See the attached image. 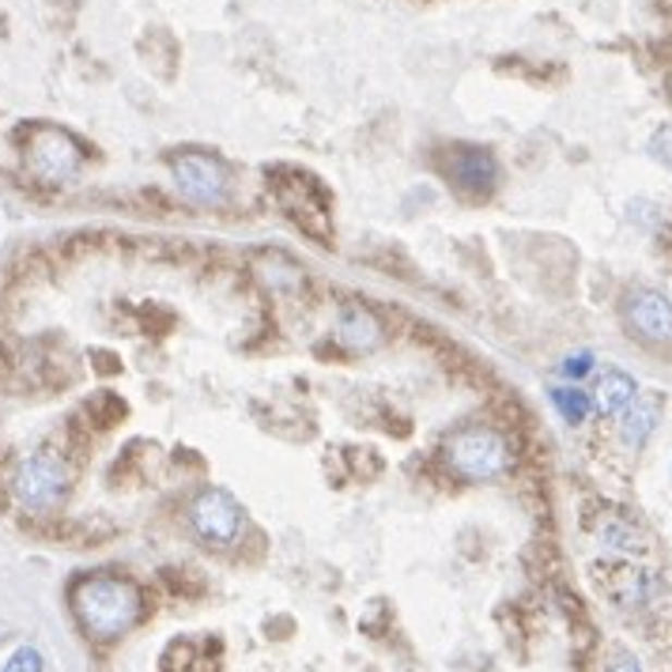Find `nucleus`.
I'll list each match as a JSON object with an SVG mask.
<instances>
[{"instance_id":"4","label":"nucleus","mask_w":672,"mask_h":672,"mask_svg":"<svg viewBox=\"0 0 672 672\" xmlns=\"http://www.w3.org/2000/svg\"><path fill=\"white\" fill-rule=\"evenodd\" d=\"M170 170H174L178 190H182V197L190 205H200V208L223 205L227 170L216 156H208V151H182V156L170 159Z\"/></svg>"},{"instance_id":"1","label":"nucleus","mask_w":672,"mask_h":672,"mask_svg":"<svg viewBox=\"0 0 672 672\" xmlns=\"http://www.w3.org/2000/svg\"><path fill=\"white\" fill-rule=\"evenodd\" d=\"M72 612H76L80 627L91 638H121L140 623L144 616V601L140 589L129 578H113V574H91V578H80L69 594Z\"/></svg>"},{"instance_id":"18","label":"nucleus","mask_w":672,"mask_h":672,"mask_svg":"<svg viewBox=\"0 0 672 672\" xmlns=\"http://www.w3.org/2000/svg\"><path fill=\"white\" fill-rule=\"evenodd\" d=\"M589 370H594V355H589V352L566 355V359H563V375L574 378V382H578L582 375H589Z\"/></svg>"},{"instance_id":"19","label":"nucleus","mask_w":672,"mask_h":672,"mask_svg":"<svg viewBox=\"0 0 672 672\" xmlns=\"http://www.w3.org/2000/svg\"><path fill=\"white\" fill-rule=\"evenodd\" d=\"M609 672H643V665H638V661H631V658H623V661H616V665H612Z\"/></svg>"},{"instance_id":"6","label":"nucleus","mask_w":672,"mask_h":672,"mask_svg":"<svg viewBox=\"0 0 672 672\" xmlns=\"http://www.w3.org/2000/svg\"><path fill=\"white\" fill-rule=\"evenodd\" d=\"M80 163H84V151L72 140V133H64L57 125H38L30 133V167L46 182H64V178L76 174Z\"/></svg>"},{"instance_id":"10","label":"nucleus","mask_w":672,"mask_h":672,"mask_svg":"<svg viewBox=\"0 0 672 672\" xmlns=\"http://www.w3.org/2000/svg\"><path fill=\"white\" fill-rule=\"evenodd\" d=\"M337 340L347 352H375L382 344V326L363 303H344L337 314Z\"/></svg>"},{"instance_id":"16","label":"nucleus","mask_w":672,"mask_h":672,"mask_svg":"<svg viewBox=\"0 0 672 672\" xmlns=\"http://www.w3.org/2000/svg\"><path fill=\"white\" fill-rule=\"evenodd\" d=\"M0 672H42V653H38L35 646H20V650L0 665Z\"/></svg>"},{"instance_id":"8","label":"nucleus","mask_w":672,"mask_h":672,"mask_svg":"<svg viewBox=\"0 0 672 672\" xmlns=\"http://www.w3.org/2000/svg\"><path fill=\"white\" fill-rule=\"evenodd\" d=\"M623 321L638 340L650 344H672V303L661 291L635 288L623 298Z\"/></svg>"},{"instance_id":"9","label":"nucleus","mask_w":672,"mask_h":672,"mask_svg":"<svg viewBox=\"0 0 672 672\" xmlns=\"http://www.w3.org/2000/svg\"><path fill=\"white\" fill-rule=\"evenodd\" d=\"M447 170L453 182H457V190L468 193V197H484L499 182L496 156L484 148H453V156L447 159Z\"/></svg>"},{"instance_id":"2","label":"nucleus","mask_w":672,"mask_h":672,"mask_svg":"<svg viewBox=\"0 0 672 672\" xmlns=\"http://www.w3.org/2000/svg\"><path fill=\"white\" fill-rule=\"evenodd\" d=\"M442 457H447L450 473L461 476L468 484H484L503 476L510 465H514V450L496 427L484 424H468L457 427L447 442H442Z\"/></svg>"},{"instance_id":"3","label":"nucleus","mask_w":672,"mask_h":672,"mask_svg":"<svg viewBox=\"0 0 672 672\" xmlns=\"http://www.w3.org/2000/svg\"><path fill=\"white\" fill-rule=\"evenodd\" d=\"M8 488L23 510H50L69 491V465L57 453H30L15 465Z\"/></svg>"},{"instance_id":"14","label":"nucleus","mask_w":672,"mask_h":672,"mask_svg":"<svg viewBox=\"0 0 672 672\" xmlns=\"http://www.w3.org/2000/svg\"><path fill=\"white\" fill-rule=\"evenodd\" d=\"M609 594L616 597L623 609H631V604H643L646 597L658 594V582H653L650 571H638V566H620V571H612Z\"/></svg>"},{"instance_id":"7","label":"nucleus","mask_w":672,"mask_h":672,"mask_svg":"<svg viewBox=\"0 0 672 672\" xmlns=\"http://www.w3.org/2000/svg\"><path fill=\"white\" fill-rule=\"evenodd\" d=\"M277 197H280L283 212L303 227L306 234H314V239H321V242L329 239V200L314 178L295 174L291 182H280Z\"/></svg>"},{"instance_id":"12","label":"nucleus","mask_w":672,"mask_h":672,"mask_svg":"<svg viewBox=\"0 0 672 672\" xmlns=\"http://www.w3.org/2000/svg\"><path fill=\"white\" fill-rule=\"evenodd\" d=\"M594 537L601 540L604 548H616V552H643L646 548V537L638 533L635 522L620 514V510H601V514L589 522Z\"/></svg>"},{"instance_id":"11","label":"nucleus","mask_w":672,"mask_h":672,"mask_svg":"<svg viewBox=\"0 0 672 672\" xmlns=\"http://www.w3.org/2000/svg\"><path fill=\"white\" fill-rule=\"evenodd\" d=\"M623 424H620V435L627 447H646V439L653 435V427H658L661 419V396L658 393H646V396H635V401L627 404V408L620 412Z\"/></svg>"},{"instance_id":"5","label":"nucleus","mask_w":672,"mask_h":672,"mask_svg":"<svg viewBox=\"0 0 672 672\" xmlns=\"http://www.w3.org/2000/svg\"><path fill=\"white\" fill-rule=\"evenodd\" d=\"M190 522L197 529V537L205 545L227 548L242 537V506L231 491L223 488H205L190 506Z\"/></svg>"},{"instance_id":"17","label":"nucleus","mask_w":672,"mask_h":672,"mask_svg":"<svg viewBox=\"0 0 672 672\" xmlns=\"http://www.w3.org/2000/svg\"><path fill=\"white\" fill-rule=\"evenodd\" d=\"M650 159L672 170V125H661L658 133L650 136Z\"/></svg>"},{"instance_id":"13","label":"nucleus","mask_w":672,"mask_h":672,"mask_svg":"<svg viewBox=\"0 0 672 672\" xmlns=\"http://www.w3.org/2000/svg\"><path fill=\"white\" fill-rule=\"evenodd\" d=\"M635 396H638L635 378L623 375V370H604L601 386H597V396H594V408L601 412V416H620Z\"/></svg>"},{"instance_id":"15","label":"nucleus","mask_w":672,"mask_h":672,"mask_svg":"<svg viewBox=\"0 0 672 672\" xmlns=\"http://www.w3.org/2000/svg\"><path fill=\"white\" fill-rule=\"evenodd\" d=\"M552 404L560 408V416L566 424H586V416L594 412V396L582 393L578 386H574V390H552Z\"/></svg>"}]
</instances>
